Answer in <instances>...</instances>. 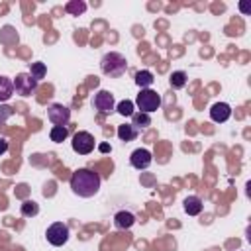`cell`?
<instances>
[{"label":"cell","mask_w":251,"mask_h":251,"mask_svg":"<svg viewBox=\"0 0 251 251\" xmlns=\"http://www.w3.org/2000/svg\"><path fill=\"white\" fill-rule=\"evenodd\" d=\"M135 104H137L139 112L151 114V112L159 110V106H161V96H159L155 90H151V88H143V90L137 94Z\"/></svg>","instance_id":"cell-3"},{"label":"cell","mask_w":251,"mask_h":251,"mask_svg":"<svg viewBox=\"0 0 251 251\" xmlns=\"http://www.w3.org/2000/svg\"><path fill=\"white\" fill-rule=\"evenodd\" d=\"M67 135H69V129H67L65 126H53L51 131H49V137H51V141H55V143L65 141Z\"/></svg>","instance_id":"cell-17"},{"label":"cell","mask_w":251,"mask_h":251,"mask_svg":"<svg viewBox=\"0 0 251 251\" xmlns=\"http://www.w3.org/2000/svg\"><path fill=\"white\" fill-rule=\"evenodd\" d=\"M47 241L51 243V245H55V247H61V245H65L67 243V239H69V227H67V224H63V222H55V224H51L49 227H47Z\"/></svg>","instance_id":"cell-6"},{"label":"cell","mask_w":251,"mask_h":251,"mask_svg":"<svg viewBox=\"0 0 251 251\" xmlns=\"http://www.w3.org/2000/svg\"><path fill=\"white\" fill-rule=\"evenodd\" d=\"M186 80H188V78H186V73H184V71H175V73L171 75V78H169L171 86H173V88H176V90H178V88H182V86L186 84Z\"/></svg>","instance_id":"cell-20"},{"label":"cell","mask_w":251,"mask_h":251,"mask_svg":"<svg viewBox=\"0 0 251 251\" xmlns=\"http://www.w3.org/2000/svg\"><path fill=\"white\" fill-rule=\"evenodd\" d=\"M182 208H184V212H186L188 216H198V214L202 212L204 204H202V200H200L198 196H186L184 202H182Z\"/></svg>","instance_id":"cell-12"},{"label":"cell","mask_w":251,"mask_h":251,"mask_svg":"<svg viewBox=\"0 0 251 251\" xmlns=\"http://www.w3.org/2000/svg\"><path fill=\"white\" fill-rule=\"evenodd\" d=\"M0 110H2V116H4V118H8V116L12 114V108H10V106H4V108H0Z\"/></svg>","instance_id":"cell-24"},{"label":"cell","mask_w":251,"mask_h":251,"mask_svg":"<svg viewBox=\"0 0 251 251\" xmlns=\"http://www.w3.org/2000/svg\"><path fill=\"white\" fill-rule=\"evenodd\" d=\"M100 69H102L104 75H108L112 78H118L127 71V59L118 51H110V53H106L102 57Z\"/></svg>","instance_id":"cell-2"},{"label":"cell","mask_w":251,"mask_h":251,"mask_svg":"<svg viewBox=\"0 0 251 251\" xmlns=\"http://www.w3.org/2000/svg\"><path fill=\"white\" fill-rule=\"evenodd\" d=\"M65 10H67V14H71V16H80V14H84L86 4L80 2V0H71V2H67Z\"/></svg>","instance_id":"cell-19"},{"label":"cell","mask_w":251,"mask_h":251,"mask_svg":"<svg viewBox=\"0 0 251 251\" xmlns=\"http://www.w3.org/2000/svg\"><path fill=\"white\" fill-rule=\"evenodd\" d=\"M114 224L118 229H129L133 224H135V216L131 212H126V210H120L116 216H114Z\"/></svg>","instance_id":"cell-11"},{"label":"cell","mask_w":251,"mask_h":251,"mask_svg":"<svg viewBox=\"0 0 251 251\" xmlns=\"http://www.w3.org/2000/svg\"><path fill=\"white\" fill-rule=\"evenodd\" d=\"M8 151V141L4 137H0V155H4Z\"/></svg>","instance_id":"cell-23"},{"label":"cell","mask_w":251,"mask_h":251,"mask_svg":"<svg viewBox=\"0 0 251 251\" xmlns=\"http://www.w3.org/2000/svg\"><path fill=\"white\" fill-rule=\"evenodd\" d=\"M153 80H155V76H153V73L151 71H137L135 73V84L143 90V88H149L151 84H153Z\"/></svg>","instance_id":"cell-14"},{"label":"cell","mask_w":251,"mask_h":251,"mask_svg":"<svg viewBox=\"0 0 251 251\" xmlns=\"http://www.w3.org/2000/svg\"><path fill=\"white\" fill-rule=\"evenodd\" d=\"M131 126L139 131V129H145L151 126V118L149 114H143V112H133L131 114Z\"/></svg>","instance_id":"cell-15"},{"label":"cell","mask_w":251,"mask_h":251,"mask_svg":"<svg viewBox=\"0 0 251 251\" xmlns=\"http://www.w3.org/2000/svg\"><path fill=\"white\" fill-rule=\"evenodd\" d=\"M14 94V82L8 76H0V102H8Z\"/></svg>","instance_id":"cell-13"},{"label":"cell","mask_w":251,"mask_h":251,"mask_svg":"<svg viewBox=\"0 0 251 251\" xmlns=\"http://www.w3.org/2000/svg\"><path fill=\"white\" fill-rule=\"evenodd\" d=\"M47 118L53 126H65L67 127V124L71 120V110L63 104H51L47 108Z\"/></svg>","instance_id":"cell-8"},{"label":"cell","mask_w":251,"mask_h":251,"mask_svg":"<svg viewBox=\"0 0 251 251\" xmlns=\"http://www.w3.org/2000/svg\"><path fill=\"white\" fill-rule=\"evenodd\" d=\"M100 175L90 169H76L71 176V188L80 198H90L100 190Z\"/></svg>","instance_id":"cell-1"},{"label":"cell","mask_w":251,"mask_h":251,"mask_svg":"<svg viewBox=\"0 0 251 251\" xmlns=\"http://www.w3.org/2000/svg\"><path fill=\"white\" fill-rule=\"evenodd\" d=\"M45 73H47V69H45V65H43V63H31V65H29V75H31L37 82L45 76Z\"/></svg>","instance_id":"cell-21"},{"label":"cell","mask_w":251,"mask_h":251,"mask_svg":"<svg viewBox=\"0 0 251 251\" xmlns=\"http://www.w3.org/2000/svg\"><path fill=\"white\" fill-rule=\"evenodd\" d=\"M12 82H14L16 94H22V96H31L37 90V80L29 73H20Z\"/></svg>","instance_id":"cell-5"},{"label":"cell","mask_w":251,"mask_h":251,"mask_svg":"<svg viewBox=\"0 0 251 251\" xmlns=\"http://www.w3.org/2000/svg\"><path fill=\"white\" fill-rule=\"evenodd\" d=\"M116 112L120 116H131L133 114V102L131 100H122L116 104Z\"/></svg>","instance_id":"cell-22"},{"label":"cell","mask_w":251,"mask_h":251,"mask_svg":"<svg viewBox=\"0 0 251 251\" xmlns=\"http://www.w3.org/2000/svg\"><path fill=\"white\" fill-rule=\"evenodd\" d=\"M229 116H231V106L226 104V102H216V104L210 108V118H212V122H216V124L227 122Z\"/></svg>","instance_id":"cell-10"},{"label":"cell","mask_w":251,"mask_h":251,"mask_svg":"<svg viewBox=\"0 0 251 251\" xmlns=\"http://www.w3.org/2000/svg\"><path fill=\"white\" fill-rule=\"evenodd\" d=\"M118 137L122 141H133L137 137V129L131 124H122V126H118Z\"/></svg>","instance_id":"cell-16"},{"label":"cell","mask_w":251,"mask_h":251,"mask_svg":"<svg viewBox=\"0 0 251 251\" xmlns=\"http://www.w3.org/2000/svg\"><path fill=\"white\" fill-rule=\"evenodd\" d=\"M151 161H153V155H151L147 149H143V147L135 149V151L129 155V163H131V167L137 169V171L147 169V167L151 165Z\"/></svg>","instance_id":"cell-9"},{"label":"cell","mask_w":251,"mask_h":251,"mask_svg":"<svg viewBox=\"0 0 251 251\" xmlns=\"http://www.w3.org/2000/svg\"><path fill=\"white\" fill-rule=\"evenodd\" d=\"M239 10H241L243 14H249V10H251V8H249L247 4H243V2H241V4H239Z\"/></svg>","instance_id":"cell-26"},{"label":"cell","mask_w":251,"mask_h":251,"mask_svg":"<svg viewBox=\"0 0 251 251\" xmlns=\"http://www.w3.org/2000/svg\"><path fill=\"white\" fill-rule=\"evenodd\" d=\"M98 149H100L102 153H108V151H110V145H108V143H100V145H98Z\"/></svg>","instance_id":"cell-25"},{"label":"cell","mask_w":251,"mask_h":251,"mask_svg":"<svg viewBox=\"0 0 251 251\" xmlns=\"http://www.w3.org/2000/svg\"><path fill=\"white\" fill-rule=\"evenodd\" d=\"M92 106L100 112V114H112L116 110V100H114V94L108 92V90H98L92 98Z\"/></svg>","instance_id":"cell-7"},{"label":"cell","mask_w":251,"mask_h":251,"mask_svg":"<svg viewBox=\"0 0 251 251\" xmlns=\"http://www.w3.org/2000/svg\"><path fill=\"white\" fill-rule=\"evenodd\" d=\"M71 145H73V151H75V153H78V155H88V153L94 149L96 141H94V135H92V133H88V131H76V133L73 135Z\"/></svg>","instance_id":"cell-4"},{"label":"cell","mask_w":251,"mask_h":251,"mask_svg":"<svg viewBox=\"0 0 251 251\" xmlns=\"http://www.w3.org/2000/svg\"><path fill=\"white\" fill-rule=\"evenodd\" d=\"M39 214V204L33 202V200H24L22 204V216L24 218H33Z\"/></svg>","instance_id":"cell-18"}]
</instances>
